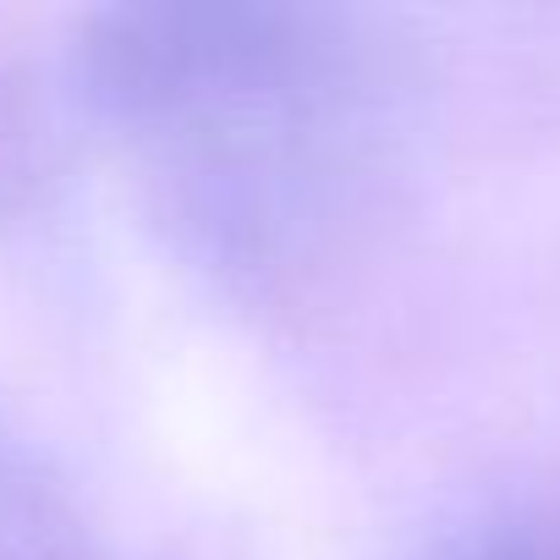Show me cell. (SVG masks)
I'll use <instances>...</instances> for the list:
<instances>
[{
	"instance_id": "6da1fadb",
	"label": "cell",
	"mask_w": 560,
	"mask_h": 560,
	"mask_svg": "<svg viewBox=\"0 0 560 560\" xmlns=\"http://www.w3.org/2000/svg\"><path fill=\"white\" fill-rule=\"evenodd\" d=\"M72 100L220 287H287L390 192L412 67L319 0H121L72 45Z\"/></svg>"
},
{
	"instance_id": "7a4b0ae2",
	"label": "cell",
	"mask_w": 560,
	"mask_h": 560,
	"mask_svg": "<svg viewBox=\"0 0 560 560\" xmlns=\"http://www.w3.org/2000/svg\"><path fill=\"white\" fill-rule=\"evenodd\" d=\"M0 560H105L67 483L7 434H0Z\"/></svg>"
},
{
	"instance_id": "3957f363",
	"label": "cell",
	"mask_w": 560,
	"mask_h": 560,
	"mask_svg": "<svg viewBox=\"0 0 560 560\" xmlns=\"http://www.w3.org/2000/svg\"><path fill=\"white\" fill-rule=\"evenodd\" d=\"M423 560H560V511L544 505L483 511L434 538Z\"/></svg>"
}]
</instances>
